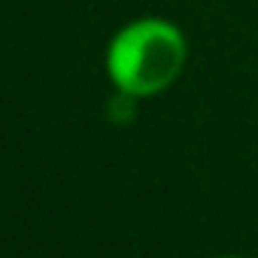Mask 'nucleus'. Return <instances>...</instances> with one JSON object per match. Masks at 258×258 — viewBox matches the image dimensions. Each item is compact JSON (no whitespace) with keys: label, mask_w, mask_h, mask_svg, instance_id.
<instances>
[{"label":"nucleus","mask_w":258,"mask_h":258,"mask_svg":"<svg viewBox=\"0 0 258 258\" xmlns=\"http://www.w3.org/2000/svg\"><path fill=\"white\" fill-rule=\"evenodd\" d=\"M228 258H234V255H228Z\"/></svg>","instance_id":"2"},{"label":"nucleus","mask_w":258,"mask_h":258,"mask_svg":"<svg viewBox=\"0 0 258 258\" xmlns=\"http://www.w3.org/2000/svg\"><path fill=\"white\" fill-rule=\"evenodd\" d=\"M188 58L185 34L158 16L124 25L106 46V76L124 97H152L167 91Z\"/></svg>","instance_id":"1"}]
</instances>
